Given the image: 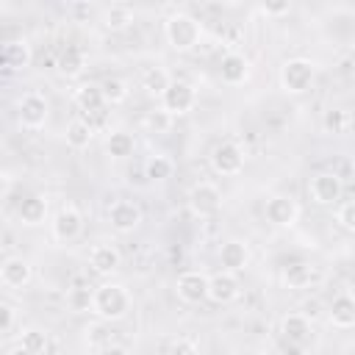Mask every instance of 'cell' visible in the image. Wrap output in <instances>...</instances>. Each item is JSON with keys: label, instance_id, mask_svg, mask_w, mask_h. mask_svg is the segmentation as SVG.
<instances>
[{"label": "cell", "instance_id": "ee69618b", "mask_svg": "<svg viewBox=\"0 0 355 355\" xmlns=\"http://www.w3.org/2000/svg\"><path fill=\"white\" fill-rule=\"evenodd\" d=\"M252 355H272V352H269V349H255Z\"/></svg>", "mask_w": 355, "mask_h": 355}, {"label": "cell", "instance_id": "484cf974", "mask_svg": "<svg viewBox=\"0 0 355 355\" xmlns=\"http://www.w3.org/2000/svg\"><path fill=\"white\" fill-rule=\"evenodd\" d=\"M86 69V50L78 44H69L61 55H58V72L64 78H78Z\"/></svg>", "mask_w": 355, "mask_h": 355}, {"label": "cell", "instance_id": "6da1fadb", "mask_svg": "<svg viewBox=\"0 0 355 355\" xmlns=\"http://www.w3.org/2000/svg\"><path fill=\"white\" fill-rule=\"evenodd\" d=\"M164 36H166V44L175 50V53H189L200 44L202 39V25L194 14L189 11H172L166 19H164Z\"/></svg>", "mask_w": 355, "mask_h": 355}, {"label": "cell", "instance_id": "44dd1931", "mask_svg": "<svg viewBox=\"0 0 355 355\" xmlns=\"http://www.w3.org/2000/svg\"><path fill=\"white\" fill-rule=\"evenodd\" d=\"M327 319H330V324L338 327V330H349V327H355V294H349V291L336 294L333 302H330V313H327Z\"/></svg>", "mask_w": 355, "mask_h": 355}, {"label": "cell", "instance_id": "7bdbcfd3", "mask_svg": "<svg viewBox=\"0 0 355 355\" xmlns=\"http://www.w3.org/2000/svg\"><path fill=\"white\" fill-rule=\"evenodd\" d=\"M6 355H31V352H28V349H25V347L17 341L14 347H8V352H6Z\"/></svg>", "mask_w": 355, "mask_h": 355}, {"label": "cell", "instance_id": "74e56055", "mask_svg": "<svg viewBox=\"0 0 355 355\" xmlns=\"http://www.w3.org/2000/svg\"><path fill=\"white\" fill-rule=\"evenodd\" d=\"M166 355H200V349H197V344H194L191 338L178 336V338H172V344H169Z\"/></svg>", "mask_w": 355, "mask_h": 355}, {"label": "cell", "instance_id": "1f68e13d", "mask_svg": "<svg viewBox=\"0 0 355 355\" xmlns=\"http://www.w3.org/2000/svg\"><path fill=\"white\" fill-rule=\"evenodd\" d=\"M172 119H175V116H169L164 108H153V111L144 114L141 125H144L147 133H153V136H164V133L172 130Z\"/></svg>", "mask_w": 355, "mask_h": 355}, {"label": "cell", "instance_id": "83f0119b", "mask_svg": "<svg viewBox=\"0 0 355 355\" xmlns=\"http://www.w3.org/2000/svg\"><path fill=\"white\" fill-rule=\"evenodd\" d=\"M144 175H147V180H153V183H161V180H169L172 175H175V161L169 158V155H150L147 161H144Z\"/></svg>", "mask_w": 355, "mask_h": 355}, {"label": "cell", "instance_id": "d6a6232c", "mask_svg": "<svg viewBox=\"0 0 355 355\" xmlns=\"http://www.w3.org/2000/svg\"><path fill=\"white\" fill-rule=\"evenodd\" d=\"M19 344H22L31 355H42V352L47 349V344H50V336H47V330H42V327H25V330L19 333Z\"/></svg>", "mask_w": 355, "mask_h": 355}, {"label": "cell", "instance_id": "d6986e66", "mask_svg": "<svg viewBox=\"0 0 355 355\" xmlns=\"http://www.w3.org/2000/svg\"><path fill=\"white\" fill-rule=\"evenodd\" d=\"M219 263L227 272H241L250 263V244L241 239H227L219 244Z\"/></svg>", "mask_w": 355, "mask_h": 355}, {"label": "cell", "instance_id": "d590c367", "mask_svg": "<svg viewBox=\"0 0 355 355\" xmlns=\"http://www.w3.org/2000/svg\"><path fill=\"white\" fill-rule=\"evenodd\" d=\"M336 222H338L344 230L355 233V200H347V202L338 205V211H336Z\"/></svg>", "mask_w": 355, "mask_h": 355}, {"label": "cell", "instance_id": "3957f363", "mask_svg": "<svg viewBox=\"0 0 355 355\" xmlns=\"http://www.w3.org/2000/svg\"><path fill=\"white\" fill-rule=\"evenodd\" d=\"M316 78V64L305 55H291L280 64V72H277V83L283 89V94H302L311 89Z\"/></svg>", "mask_w": 355, "mask_h": 355}, {"label": "cell", "instance_id": "8fae6325", "mask_svg": "<svg viewBox=\"0 0 355 355\" xmlns=\"http://www.w3.org/2000/svg\"><path fill=\"white\" fill-rule=\"evenodd\" d=\"M175 291L180 297V302L186 305H200L208 300V275L200 269H186L178 275L175 280Z\"/></svg>", "mask_w": 355, "mask_h": 355}, {"label": "cell", "instance_id": "836d02e7", "mask_svg": "<svg viewBox=\"0 0 355 355\" xmlns=\"http://www.w3.org/2000/svg\"><path fill=\"white\" fill-rule=\"evenodd\" d=\"M100 89H103L108 105H119V103H125V100L130 97L128 80H122V78H105V80L100 83Z\"/></svg>", "mask_w": 355, "mask_h": 355}, {"label": "cell", "instance_id": "4316f807", "mask_svg": "<svg viewBox=\"0 0 355 355\" xmlns=\"http://www.w3.org/2000/svg\"><path fill=\"white\" fill-rule=\"evenodd\" d=\"M169 83H172V78H169V72L164 69V67H147L144 72H141V89L150 94V97H164V92L169 89Z\"/></svg>", "mask_w": 355, "mask_h": 355}, {"label": "cell", "instance_id": "8992f818", "mask_svg": "<svg viewBox=\"0 0 355 355\" xmlns=\"http://www.w3.org/2000/svg\"><path fill=\"white\" fill-rule=\"evenodd\" d=\"M244 150L236 144V141H219L211 155H208V164L211 169L219 175V178H236L244 172Z\"/></svg>", "mask_w": 355, "mask_h": 355}, {"label": "cell", "instance_id": "8d00e7d4", "mask_svg": "<svg viewBox=\"0 0 355 355\" xmlns=\"http://www.w3.org/2000/svg\"><path fill=\"white\" fill-rule=\"evenodd\" d=\"M14 324H17V308L11 302H0V333L3 336H11L14 333Z\"/></svg>", "mask_w": 355, "mask_h": 355}, {"label": "cell", "instance_id": "d4e9b609", "mask_svg": "<svg viewBox=\"0 0 355 355\" xmlns=\"http://www.w3.org/2000/svg\"><path fill=\"white\" fill-rule=\"evenodd\" d=\"M136 150V139L133 133L128 130H111L108 139H105V155L114 158V161H122V158H130Z\"/></svg>", "mask_w": 355, "mask_h": 355}, {"label": "cell", "instance_id": "ffe728a7", "mask_svg": "<svg viewBox=\"0 0 355 355\" xmlns=\"http://www.w3.org/2000/svg\"><path fill=\"white\" fill-rule=\"evenodd\" d=\"M72 100H75V105H78L83 114H89V116L103 114L105 105H108V103H105V94H103V89H100V83H80V86H75Z\"/></svg>", "mask_w": 355, "mask_h": 355}, {"label": "cell", "instance_id": "5b68a950", "mask_svg": "<svg viewBox=\"0 0 355 355\" xmlns=\"http://www.w3.org/2000/svg\"><path fill=\"white\" fill-rule=\"evenodd\" d=\"M344 194V180L333 169H319L308 178V197L316 205H333Z\"/></svg>", "mask_w": 355, "mask_h": 355}, {"label": "cell", "instance_id": "30bf717a", "mask_svg": "<svg viewBox=\"0 0 355 355\" xmlns=\"http://www.w3.org/2000/svg\"><path fill=\"white\" fill-rule=\"evenodd\" d=\"M263 219L272 227H294L300 219V205L288 194H272L263 202Z\"/></svg>", "mask_w": 355, "mask_h": 355}, {"label": "cell", "instance_id": "7a4b0ae2", "mask_svg": "<svg viewBox=\"0 0 355 355\" xmlns=\"http://www.w3.org/2000/svg\"><path fill=\"white\" fill-rule=\"evenodd\" d=\"M133 311V297L122 283H100L94 288V311L103 322H119Z\"/></svg>", "mask_w": 355, "mask_h": 355}, {"label": "cell", "instance_id": "4dcf8cb0", "mask_svg": "<svg viewBox=\"0 0 355 355\" xmlns=\"http://www.w3.org/2000/svg\"><path fill=\"white\" fill-rule=\"evenodd\" d=\"M349 128V111L347 108H327L322 116V130L330 136H341Z\"/></svg>", "mask_w": 355, "mask_h": 355}, {"label": "cell", "instance_id": "2e32d148", "mask_svg": "<svg viewBox=\"0 0 355 355\" xmlns=\"http://www.w3.org/2000/svg\"><path fill=\"white\" fill-rule=\"evenodd\" d=\"M14 214H17V219L25 227H39L47 219V197H42V194H25V197L17 200Z\"/></svg>", "mask_w": 355, "mask_h": 355}, {"label": "cell", "instance_id": "7402d4cb", "mask_svg": "<svg viewBox=\"0 0 355 355\" xmlns=\"http://www.w3.org/2000/svg\"><path fill=\"white\" fill-rule=\"evenodd\" d=\"M89 266L97 275H114L122 266V252L114 244H94L89 252Z\"/></svg>", "mask_w": 355, "mask_h": 355}, {"label": "cell", "instance_id": "b9f144b4", "mask_svg": "<svg viewBox=\"0 0 355 355\" xmlns=\"http://www.w3.org/2000/svg\"><path fill=\"white\" fill-rule=\"evenodd\" d=\"M97 355H130V352H128L122 344H114V341H111V344L100 347V349H97Z\"/></svg>", "mask_w": 355, "mask_h": 355}, {"label": "cell", "instance_id": "7c38bea8", "mask_svg": "<svg viewBox=\"0 0 355 355\" xmlns=\"http://www.w3.org/2000/svg\"><path fill=\"white\" fill-rule=\"evenodd\" d=\"M250 75H252V61L244 53L230 50V53L222 55V61H219V78H222V83H227V86H244L250 80Z\"/></svg>", "mask_w": 355, "mask_h": 355}, {"label": "cell", "instance_id": "277c9868", "mask_svg": "<svg viewBox=\"0 0 355 355\" xmlns=\"http://www.w3.org/2000/svg\"><path fill=\"white\" fill-rule=\"evenodd\" d=\"M50 116V103L42 92H25L17 100V122L25 130H42Z\"/></svg>", "mask_w": 355, "mask_h": 355}, {"label": "cell", "instance_id": "e575fe53", "mask_svg": "<svg viewBox=\"0 0 355 355\" xmlns=\"http://www.w3.org/2000/svg\"><path fill=\"white\" fill-rule=\"evenodd\" d=\"M86 341H89V344H94L97 349H100V347H105V344H111V333L105 330V324H103V319L86 327Z\"/></svg>", "mask_w": 355, "mask_h": 355}, {"label": "cell", "instance_id": "5bb4252c", "mask_svg": "<svg viewBox=\"0 0 355 355\" xmlns=\"http://www.w3.org/2000/svg\"><path fill=\"white\" fill-rule=\"evenodd\" d=\"M241 294V283L236 277V272H214L208 275V300L216 302V305H230L233 300H239Z\"/></svg>", "mask_w": 355, "mask_h": 355}, {"label": "cell", "instance_id": "f35d334b", "mask_svg": "<svg viewBox=\"0 0 355 355\" xmlns=\"http://www.w3.org/2000/svg\"><path fill=\"white\" fill-rule=\"evenodd\" d=\"M67 14H69L75 22H89V19L94 17V6H92V3H80V0H75V3L67 6Z\"/></svg>", "mask_w": 355, "mask_h": 355}, {"label": "cell", "instance_id": "4fadbf2b", "mask_svg": "<svg viewBox=\"0 0 355 355\" xmlns=\"http://www.w3.org/2000/svg\"><path fill=\"white\" fill-rule=\"evenodd\" d=\"M105 219L116 233H133L141 225V208L133 200H114L108 205Z\"/></svg>", "mask_w": 355, "mask_h": 355}, {"label": "cell", "instance_id": "ab89813d", "mask_svg": "<svg viewBox=\"0 0 355 355\" xmlns=\"http://www.w3.org/2000/svg\"><path fill=\"white\" fill-rule=\"evenodd\" d=\"M261 11L266 17H283L291 11V3H266V6H261Z\"/></svg>", "mask_w": 355, "mask_h": 355}, {"label": "cell", "instance_id": "ac0fdd59", "mask_svg": "<svg viewBox=\"0 0 355 355\" xmlns=\"http://www.w3.org/2000/svg\"><path fill=\"white\" fill-rule=\"evenodd\" d=\"M280 333L286 341L300 344V347H308L313 341V327H311V319L305 313H286L280 319Z\"/></svg>", "mask_w": 355, "mask_h": 355}, {"label": "cell", "instance_id": "ba28073f", "mask_svg": "<svg viewBox=\"0 0 355 355\" xmlns=\"http://www.w3.org/2000/svg\"><path fill=\"white\" fill-rule=\"evenodd\" d=\"M50 230H53V239H55V241L69 244V241H75V239L83 233V214H80L72 202H64V205L55 211V216H53V222H50Z\"/></svg>", "mask_w": 355, "mask_h": 355}, {"label": "cell", "instance_id": "cb8c5ba5", "mask_svg": "<svg viewBox=\"0 0 355 355\" xmlns=\"http://www.w3.org/2000/svg\"><path fill=\"white\" fill-rule=\"evenodd\" d=\"M92 139H94V125H92L89 119L75 116V119L67 122V130H64L67 147H72V150H86V147L92 144Z\"/></svg>", "mask_w": 355, "mask_h": 355}, {"label": "cell", "instance_id": "9a60e30c", "mask_svg": "<svg viewBox=\"0 0 355 355\" xmlns=\"http://www.w3.org/2000/svg\"><path fill=\"white\" fill-rule=\"evenodd\" d=\"M33 277V266L22 258V255H6L3 263H0V283L11 291L17 288H25Z\"/></svg>", "mask_w": 355, "mask_h": 355}, {"label": "cell", "instance_id": "e0dca14e", "mask_svg": "<svg viewBox=\"0 0 355 355\" xmlns=\"http://www.w3.org/2000/svg\"><path fill=\"white\" fill-rule=\"evenodd\" d=\"M33 61V50H31V42L22 36V39H8L3 44V67L6 72H22L28 69Z\"/></svg>", "mask_w": 355, "mask_h": 355}, {"label": "cell", "instance_id": "f546056e", "mask_svg": "<svg viewBox=\"0 0 355 355\" xmlns=\"http://www.w3.org/2000/svg\"><path fill=\"white\" fill-rule=\"evenodd\" d=\"M67 305H69V311H75V313L94 311V288H89V286H72V288L67 291Z\"/></svg>", "mask_w": 355, "mask_h": 355}, {"label": "cell", "instance_id": "52a82bcc", "mask_svg": "<svg viewBox=\"0 0 355 355\" xmlns=\"http://www.w3.org/2000/svg\"><path fill=\"white\" fill-rule=\"evenodd\" d=\"M189 208L200 216V219H208L214 216L219 208H222V191L216 183L211 180H200L189 189Z\"/></svg>", "mask_w": 355, "mask_h": 355}, {"label": "cell", "instance_id": "603a6c76", "mask_svg": "<svg viewBox=\"0 0 355 355\" xmlns=\"http://www.w3.org/2000/svg\"><path fill=\"white\" fill-rule=\"evenodd\" d=\"M316 280H319V272L311 263H305V261H294V263H288L283 269V286L291 288V291H305Z\"/></svg>", "mask_w": 355, "mask_h": 355}, {"label": "cell", "instance_id": "f1b7e54d", "mask_svg": "<svg viewBox=\"0 0 355 355\" xmlns=\"http://www.w3.org/2000/svg\"><path fill=\"white\" fill-rule=\"evenodd\" d=\"M130 22H133V11L125 3H114V6H108L103 11V25L108 31H125Z\"/></svg>", "mask_w": 355, "mask_h": 355}, {"label": "cell", "instance_id": "9c48e42d", "mask_svg": "<svg viewBox=\"0 0 355 355\" xmlns=\"http://www.w3.org/2000/svg\"><path fill=\"white\" fill-rule=\"evenodd\" d=\"M197 105V89L186 80H172L169 89L164 92L161 97V108L169 114V116H183L189 114L191 108Z\"/></svg>", "mask_w": 355, "mask_h": 355}, {"label": "cell", "instance_id": "60d3db41", "mask_svg": "<svg viewBox=\"0 0 355 355\" xmlns=\"http://www.w3.org/2000/svg\"><path fill=\"white\" fill-rule=\"evenodd\" d=\"M280 355H305V347L300 344H291V341H280Z\"/></svg>", "mask_w": 355, "mask_h": 355}]
</instances>
